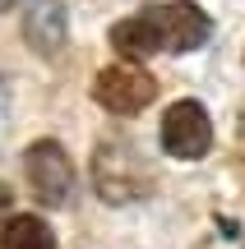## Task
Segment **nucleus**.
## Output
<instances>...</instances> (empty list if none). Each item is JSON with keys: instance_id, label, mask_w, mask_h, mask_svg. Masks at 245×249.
I'll return each instance as SVG.
<instances>
[{"instance_id": "f257e3e1", "label": "nucleus", "mask_w": 245, "mask_h": 249, "mask_svg": "<svg viewBox=\"0 0 245 249\" xmlns=\"http://www.w3.org/2000/svg\"><path fill=\"white\" fill-rule=\"evenodd\" d=\"M23 166H28L33 198H37L42 208H65V203H70L74 171H70V157H65L60 143H51V139L33 143V148H28V157H23Z\"/></svg>"}, {"instance_id": "f03ea898", "label": "nucleus", "mask_w": 245, "mask_h": 249, "mask_svg": "<svg viewBox=\"0 0 245 249\" xmlns=\"http://www.w3.org/2000/svg\"><path fill=\"white\" fill-rule=\"evenodd\" d=\"M93 97H97V107L116 111V116H139L157 97V83L139 65H111V70H102L93 79Z\"/></svg>"}, {"instance_id": "7ed1b4c3", "label": "nucleus", "mask_w": 245, "mask_h": 249, "mask_svg": "<svg viewBox=\"0 0 245 249\" xmlns=\"http://www.w3.org/2000/svg\"><path fill=\"white\" fill-rule=\"evenodd\" d=\"M162 148L181 161H199L213 148V124L199 102H176L162 116Z\"/></svg>"}, {"instance_id": "20e7f679", "label": "nucleus", "mask_w": 245, "mask_h": 249, "mask_svg": "<svg viewBox=\"0 0 245 249\" xmlns=\"http://www.w3.org/2000/svg\"><path fill=\"white\" fill-rule=\"evenodd\" d=\"M171 42V28H167V5H144L139 14L120 18L111 28V46H116L125 60H148V55H162Z\"/></svg>"}, {"instance_id": "39448f33", "label": "nucleus", "mask_w": 245, "mask_h": 249, "mask_svg": "<svg viewBox=\"0 0 245 249\" xmlns=\"http://www.w3.org/2000/svg\"><path fill=\"white\" fill-rule=\"evenodd\" d=\"M167 28H171V42H167V51L190 55V51H199V46L208 42L213 18L204 14L194 0H171V5H167Z\"/></svg>"}, {"instance_id": "423d86ee", "label": "nucleus", "mask_w": 245, "mask_h": 249, "mask_svg": "<svg viewBox=\"0 0 245 249\" xmlns=\"http://www.w3.org/2000/svg\"><path fill=\"white\" fill-rule=\"evenodd\" d=\"M23 33H28V42H33L37 51H42L46 60H51V55L65 46V33H70V18H65L60 0H33Z\"/></svg>"}, {"instance_id": "0eeeda50", "label": "nucleus", "mask_w": 245, "mask_h": 249, "mask_svg": "<svg viewBox=\"0 0 245 249\" xmlns=\"http://www.w3.org/2000/svg\"><path fill=\"white\" fill-rule=\"evenodd\" d=\"M0 249H56V235L42 217H14V222L0 231Z\"/></svg>"}, {"instance_id": "6e6552de", "label": "nucleus", "mask_w": 245, "mask_h": 249, "mask_svg": "<svg viewBox=\"0 0 245 249\" xmlns=\"http://www.w3.org/2000/svg\"><path fill=\"white\" fill-rule=\"evenodd\" d=\"M5 208H9V189L0 185V213H5Z\"/></svg>"}, {"instance_id": "1a4fd4ad", "label": "nucleus", "mask_w": 245, "mask_h": 249, "mask_svg": "<svg viewBox=\"0 0 245 249\" xmlns=\"http://www.w3.org/2000/svg\"><path fill=\"white\" fill-rule=\"evenodd\" d=\"M9 5H14V0H0V14H5V9H9Z\"/></svg>"}]
</instances>
